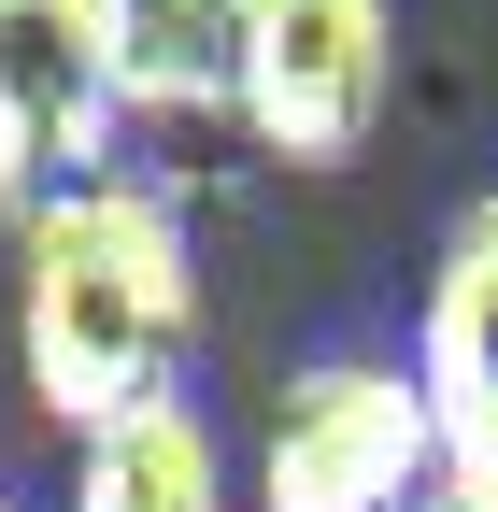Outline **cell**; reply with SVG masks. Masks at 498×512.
Instances as JSON below:
<instances>
[{
    "label": "cell",
    "mask_w": 498,
    "mask_h": 512,
    "mask_svg": "<svg viewBox=\"0 0 498 512\" xmlns=\"http://www.w3.org/2000/svg\"><path fill=\"white\" fill-rule=\"evenodd\" d=\"M114 157V43L100 0H0V214L100 185Z\"/></svg>",
    "instance_id": "4"
},
{
    "label": "cell",
    "mask_w": 498,
    "mask_h": 512,
    "mask_svg": "<svg viewBox=\"0 0 498 512\" xmlns=\"http://www.w3.org/2000/svg\"><path fill=\"white\" fill-rule=\"evenodd\" d=\"M200 342V271H185V228L143 185H57L15 214V370L43 427H114L171 399V356Z\"/></svg>",
    "instance_id": "1"
},
{
    "label": "cell",
    "mask_w": 498,
    "mask_h": 512,
    "mask_svg": "<svg viewBox=\"0 0 498 512\" xmlns=\"http://www.w3.org/2000/svg\"><path fill=\"white\" fill-rule=\"evenodd\" d=\"M72 512H228V456H214L200 399H143V413L86 427Z\"/></svg>",
    "instance_id": "7"
},
{
    "label": "cell",
    "mask_w": 498,
    "mask_h": 512,
    "mask_svg": "<svg viewBox=\"0 0 498 512\" xmlns=\"http://www.w3.org/2000/svg\"><path fill=\"white\" fill-rule=\"evenodd\" d=\"M100 43H114V114L200 128L242 100V0H100Z\"/></svg>",
    "instance_id": "6"
},
{
    "label": "cell",
    "mask_w": 498,
    "mask_h": 512,
    "mask_svg": "<svg viewBox=\"0 0 498 512\" xmlns=\"http://www.w3.org/2000/svg\"><path fill=\"white\" fill-rule=\"evenodd\" d=\"M427 498H442V441H427L413 370L328 356L285 384L271 456H257V512H427Z\"/></svg>",
    "instance_id": "3"
},
{
    "label": "cell",
    "mask_w": 498,
    "mask_h": 512,
    "mask_svg": "<svg viewBox=\"0 0 498 512\" xmlns=\"http://www.w3.org/2000/svg\"><path fill=\"white\" fill-rule=\"evenodd\" d=\"M427 512H498V498H470V484H442V498H427Z\"/></svg>",
    "instance_id": "8"
},
{
    "label": "cell",
    "mask_w": 498,
    "mask_h": 512,
    "mask_svg": "<svg viewBox=\"0 0 498 512\" xmlns=\"http://www.w3.org/2000/svg\"><path fill=\"white\" fill-rule=\"evenodd\" d=\"M413 399H427V441H442V484L498 498V185L442 228V271H427V313H413Z\"/></svg>",
    "instance_id": "5"
},
{
    "label": "cell",
    "mask_w": 498,
    "mask_h": 512,
    "mask_svg": "<svg viewBox=\"0 0 498 512\" xmlns=\"http://www.w3.org/2000/svg\"><path fill=\"white\" fill-rule=\"evenodd\" d=\"M399 100V15L385 0H242V128L285 171H356Z\"/></svg>",
    "instance_id": "2"
}]
</instances>
